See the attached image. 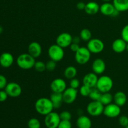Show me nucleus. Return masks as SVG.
Returning a JSON list of instances; mask_svg holds the SVG:
<instances>
[{
  "label": "nucleus",
  "instance_id": "obj_34",
  "mask_svg": "<svg viewBox=\"0 0 128 128\" xmlns=\"http://www.w3.org/2000/svg\"><path fill=\"white\" fill-rule=\"evenodd\" d=\"M121 38L128 43V24L122 28L121 31Z\"/></svg>",
  "mask_w": 128,
  "mask_h": 128
},
{
  "label": "nucleus",
  "instance_id": "obj_3",
  "mask_svg": "<svg viewBox=\"0 0 128 128\" xmlns=\"http://www.w3.org/2000/svg\"><path fill=\"white\" fill-rule=\"evenodd\" d=\"M114 86L113 80L108 76H102L98 78L96 88L101 92H109L111 91Z\"/></svg>",
  "mask_w": 128,
  "mask_h": 128
},
{
  "label": "nucleus",
  "instance_id": "obj_38",
  "mask_svg": "<svg viewBox=\"0 0 128 128\" xmlns=\"http://www.w3.org/2000/svg\"><path fill=\"white\" fill-rule=\"evenodd\" d=\"M58 128H72L71 121H63L61 120Z\"/></svg>",
  "mask_w": 128,
  "mask_h": 128
},
{
  "label": "nucleus",
  "instance_id": "obj_12",
  "mask_svg": "<svg viewBox=\"0 0 128 128\" xmlns=\"http://www.w3.org/2000/svg\"><path fill=\"white\" fill-rule=\"evenodd\" d=\"M56 44L62 48L70 47L72 42V36L68 32L61 33L56 38Z\"/></svg>",
  "mask_w": 128,
  "mask_h": 128
},
{
  "label": "nucleus",
  "instance_id": "obj_15",
  "mask_svg": "<svg viewBox=\"0 0 128 128\" xmlns=\"http://www.w3.org/2000/svg\"><path fill=\"white\" fill-rule=\"evenodd\" d=\"M98 78V75L94 72H90V73L86 74L84 76L82 79V84L91 88H96Z\"/></svg>",
  "mask_w": 128,
  "mask_h": 128
},
{
  "label": "nucleus",
  "instance_id": "obj_13",
  "mask_svg": "<svg viewBox=\"0 0 128 128\" xmlns=\"http://www.w3.org/2000/svg\"><path fill=\"white\" fill-rule=\"evenodd\" d=\"M50 87L52 92L62 93L67 88V84L63 79L56 78L52 81Z\"/></svg>",
  "mask_w": 128,
  "mask_h": 128
},
{
  "label": "nucleus",
  "instance_id": "obj_4",
  "mask_svg": "<svg viewBox=\"0 0 128 128\" xmlns=\"http://www.w3.org/2000/svg\"><path fill=\"white\" fill-rule=\"evenodd\" d=\"M48 54L50 58L56 62L62 61L64 57V48H61L57 44L51 45L49 48Z\"/></svg>",
  "mask_w": 128,
  "mask_h": 128
},
{
  "label": "nucleus",
  "instance_id": "obj_17",
  "mask_svg": "<svg viewBox=\"0 0 128 128\" xmlns=\"http://www.w3.org/2000/svg\"><path fill=\"white\" fill-rule=\"evenodd\" d=\"M14 57L10 52H4L0 56V65L4 68L11 67L14 63Z\"/></svg>",
  "mask_w": 128,
  "mask_h": 128
},
{
  "label": "nucleus",
  "instance_id": "obj_26",
  "mask_svg": "<svg viewBox=\"0 0 128 128\" xmlns=\"http://www.w3.org/2000/svg\"><path fill=\"white\" fill-rule=\"evenodd\" d=\"M112 101H113V96L110 92L102 93L100 100V102L104 106L112 103Z\"/></svg>",
  "mask_w": 128,
  "mask_h": 128
},
{
  "label": "nucleus",
  "instance_id": "obj_6",
  "mask_svg": "<svg viewBox=\"0 0 128 128\" xmlns=\"http://www.w3.org/2000/svg\"><path fill=\"white\" fill-rule=\"evenodd\" d=\"M91 52L87 47H80L78 51L75 52V60L80 65L86 64L90 61Z\"/></svg>",
  "mask_w": 128,
  "mask_h": 128
},
{
  "label": "nucleus",
  "instance_id": "obj_1",
  "mask_svg": "<svg viewBox=\"0 0 128 128\" xmlns=\"http://www.w3.org/2000/svg\"><path fill=\"white\" fill-rule=\"evenodd\" d=\"M36 111L41 116H46L52 112L54 106L50 98H41L36 101L34 104Z\"/></svg>",
  "mask_w": 128,
  "mask_h": 128
},
{
  "label": "nucleus",
  "instance_id": "obj_8",
  "mask_svg": "<svg viewBox=\"0 0 128 128\" xmlns=\"http://www.w3.org/2000/svg\"><path fill=\"white\" fill-rule=\"evenodd\" d=\"M104 42L100 39H91L88 42L87 48L91 54L101 53L104 51Z\"/></svg>",
  "mask_w": 128,
  "mask_h": 128
},
{
  "label": "nucleus",
  "instance_id": "obj_29",
  "mask_svg": "<svg viewBox=\"0 0 128 128\" xmlns=\"http://www.w3.org/2000/svg\"><path fill=\"white\" fill-rule=\"evenodd\" d=\"M28 128H41V122L37 118H31L28 122Z\"/></svg>",
  "mask_w": 128,
  "mask_h": 128
},
{
  "label": "nucleus",
  "instance_id": "obj_43",
  "mask_svg": "<svg viewBox=\"0 0 128 128\" xmlns=\"http://www.w3.org/2000/svg\"><path fill=\"white\" fill-rule=\"evenodd\" d=\"M2 32H3V28H2V26H0V34H2Z\"/></svg>",
  "mask_w": 128,
  "mask_h": 128
},
{
  "label": "nucleus",
  "instance_id": "obj_20",
  "mask_svg": "<svg viewBox=\"0 0 128 128\" xmlns=\"http://www.w3.org/2000/svg\"><path fill=\"white\" fill-rule=\"evenodd\" d=\"M113 101L116 104L120 107H122L124 106L127 102V96L122 91H118L113 96Z\"/></svg>",
  "mask_w": 128,
  "mask_h": 128
},
{
  "label": "nucleus",
  "instance_id": "obj_31",
  "mask_svg": "<svg viewBox=\"0 0 128 128\" xmlns=\"http://www.w3.org/2000/svg\"><path fill=\"white\" fill-rule=\"evenodd\" d=\"M92 88L86 85H82L80 89V94L83 97H89Z\"/></svg>",
  "mask_w": 128,
  "mask_h": 128
},
{
  "label": "nucleus",
  "instance_id": "obj_14",
  "mask_svg": "<svg viewBox=\"0 0 128 128\" xmlns=\"http://www.w3.org/2000/svg\"><path fill=\"white\" fill-rule=\"evenodd\" d=\"M106 63L102 59H96L92 64V72L97 75L102 74L106 71Z\"/></svg>",
  "mask_w": 128,
  "mask_h": 128
},
{
  "label": "nucleus",
  "instance_id": "obj_7",
  "mask_svg": "<svg viewBox=\"0 0 128 128\" xmlns=\"http://www.w3.org/2000/svg\"><path fill=\"white\" fill-rule=\"evenodd\" d=\"M61 120L58 113L56 112H51L45 116L44 124L47 128H58Z\"/></svg>",
  "mask_w": 128,
  "mask_h": 128
},
{
  "label": "nucleus",
  "instance_id": "obj_39",
  "mask_svg": "<svg viewBox=\"0 0 128 128\" xmlns=\"http://www.w3.org/2000/svg\"><path fill=\"white\" fill-rule=\"evenodd\" d=\"M8 95L7 92L6 91L4 90H0V102H4L7 100L8 98Z\"/></svg>",
  "mask_w": 128,
  "mask_h": 128
},
{
  "label": "nucleus",
  "instance_id": "obj_11",
  "mask_svg": "<svg viewBox=\"0 0 128 128\" xmlns=\"http://www.w3.org/2000/svg\"><path fill=\"white\" fill-rule=\"evenodd\" d=\"M8 95L11 98H18L22 94V88L19 84L14 82L8 83L4 89Z\"/></svg>",
  "mask_w": 128,
  "mask_h": 128
},
{
  "label": "nucleus",
  "instance_id": "obj_33",
  "mask_svg": "<svg viewBox=\"0 0 128 128\" xmlns=\"http://www.w3.org/2000/svg\"><path fill=\"white\" fill-rule=\"evenodd\" d=\"M46 70L49 71H54L55 69L56 68V66H57V64L56 62L52 61V60H50V61H48L46 63Z\"/></svg>",
  "mask_w": 128,
  "mask_h": 128
},
{
  "label": "nucleus",
  "instance_id": "obj_9",
  "mask_svg": "<svg viewBox=\"0 0 128 128\" xmlns=\"http://www.w3.org/2000/svg\"><path fill=\"white\" fill-rule=\"evenodd\" d=\"M121 107L115 103H111L104 106L103 114L109 118H116L121 114Z\"/></svg>",
  "mask_w": 128,
  "mask_h": 128
},
{
  "label": "nucleus",
  "instance_id": "obj_21",
  "mask_svg": "<svg viewBox=\"0 0 128 128\" xmlns=\"http://www.w3.org/2000/svg\"><path fill=\"white\" fill-rule=\"evenodd\" d=\"M115 8L113 4L108 2H104L100 6V12L102 15L106 16H112V14L115 11Z\"/></svg>",
  "mask_w": 128,
  "mask_h": 128
},
{
  "label": "nucleus",
  "instance_id": "obj_40",
  "mask_svg": "<svg viewBox=\"0 0 128 128\" xmlns=\"http://www.w3.org/2000/svg\"><path fill=\"white\" fill-rule=\"evenodd\" d=\"M70 50L72 51L73 52H76L79 50V49L80 48V46L79 44L74 43L72 42L71 45H70Z\"/></svg>",
  "mask_w": 128,
  "mask_h": 128
},
{
  "label": "nucleus",
  "instance_id": "obj_24",
  "mask_svg": "<svg viewBox=\"0 0 128 128\" xmlns=\"http://www.w3.org/2000/svg\"><path fill=\"white\" fill-rule=\"evenodd\" d=\"M112 4L115 9L120 12L128 11V0H113Z\"/></svg>",
  "mask_w": 128,
  "mask_h": 128
},
{
  "label": "nucleus",
  "instance_id": "obj_35",
  "mask_svg": "<svg viewBox=\"0 0 128 128\" xmlns=\"http://www.w3.org/2000/svg\"><path fill=\"white\" fill-rule=\"evenodd\" d=\"M119 123L122 127L126 128L128 126V117L126 116H121L119 118Z\"/></svg>",
  "mask_w": 128,
  "mask_h": 128
},
{
  "label": "nucleus",
  "instance_id": "obj_44",
  "mask_svg": "<svg viewBox=\"0 0 128 128\" xmlns=\"http://www.w3.org/2000/svg\"><path fill=\"white\" fill-rule=\"evenodd\" d=\"M102 1H103L104 2H110L111 0H102Z\"/></svg>",
  "mask_w": 128,
  "mask_h": 128
},
{
  "label": "nucleus",
  "instance_id": "obj_5",
  "mask_svg": "<svg viewBox=\"0 0 128 128\" xmlns=\"http://www.w3.org/2000/svg\"><path fill=\"white\" fill-rule=\"evenodd\" d=\"M104 106L100 101H92L87 106V112L92 117L101 116L104 112Z\"/></svg>",
  "mask_w": 128,
  "mask_h": 128
},
{
  "label": "nucleus",
  "instance_id": "obj_36",
  "mask_svg": "<svg viewBox=\"0 0 128 128\" xmlns=\"http://www.w3.org/2000/svg\"><path fill=\"white\" fill-rule=\"evenodd\" d=\"M80 80H78L77 78H73L72 80H70V87L72 88L73 89H78L80 88Z\"/></svg>",
  "mask_w": 128,
  "mask_h": 128
},
{
  "label": "nucleus",
  "instance_id": "obj_32",
  "mask_svg": "<svg viewBox=\"0 0 128 128\" xmlns=\"http://www.w3.org/2000/svg\"><path fill=\"white\" fill-rule=\"evenodd\" d=\"M60 116L61 120H63V121H71V118H72V115H71V112L67 111L61 112L60 114Z\"/></svg>",
  "mask_w": 128,
  "mask_h": 128
},
{
  "label": "nucleus",
  "instance_id": "obj_37",
  "mask_svg": "<svg viewBox=\"0 0 128 128\" xmlns=\"http://www.w3.org/2000/svg\"><path fill=\"white\" fill-rule=\"evenodd\" d=\"M8 84L6 78L3 75H0V90H3L6 88Z\"/></svg>",
  "mask_w": 128,
  "mask_h": 128
},
{
  "label": "nucleus",
  "instance_id": "obj_23",
  "mask_svg": "<svg viewBox=\"0 0 128 128\" xmlns=\"http://www.w3.org/2000/svg\"><path fill=\"white\" fill-rule=\"evenodd\" d=\"M84 11L88 14L95 15L100 11V6L96 2L91 1L86 4Z\"/></svg>",
  "mask_w": 128,
  "mask_h": 128
},
{
  "label": "nucleus",
  "instance_id": "obj_2",
  "mask_svg": "<svg viewBox=\"0 0 128 128\" xmlns=\"http://www.w3.org/2000/svg\"><path fill=\"white\" fill-rule=\"evenodd\" d=\"M17 64L19 68L24 70H29L33 68L34 66L36 60L34 58L28 53H23L18 57Z\"/></svg>",
  "mask_w": 128,
  "mask_h": 128
},
{
  "label": "nucleus",
  "instance_id": "obj_18",
  "mask_svg": "<svg viewBox=\"0 0 128 128\" xmlns=\"http://www.w3.org/2000/svg\"><path fill=\"white\" fill-rule=\"evenodd\" d=\"M127 42L122 38L116 39L112 44V50L116 53H122L126 50Z\"/></svg>",
  "mask_w": 128,
  "mask_h": 128
},
{
  "label": "nucleus",
  "instance_id": "obj_22",
  "mask_svg": "<svg viewBox=\"0 0 128 128\" xmlns=\"http://www.w3.org/2000/svg\"><path fill=\"white\" fill-rule=\"evenodd\" d=\"M50 100L53 104L54 109L58 110L62 106L63 101V97H62V93H56L52 92V94L50 96Z\"/></svg>",
  "mask_w": 128,
  "mask_h": 128
},
{
  "label": "nucleus",
  "instance_id": "obj_10",
  "mask_svg": "<svg viewBox=\"0 0 128 128\" xmlns=\"http://www.w3.org/2000/svg\"><path fill=\"white\" fill-rule=\"evenodd\" d=\"M78 94V90L72 88H67L66 90L62 92L63 101L67 104H71L76 100Z\"/></svg>",
  "mask_w": 128,
  "mask_h": 128
},
{
  "label": "nucleus",
  "instance_id": "obj_42",
  "mask_svg": "<svg viewBox=\"0 0 128 128\" xmlns=\"http://www.w3.org/2000/svg\"><path fill=\"white\" fill-rule=\"evenodd\" d=\"M81 40V39L80 36H74V37H72V42H74V43L80 44Z\"/></svg>",
  "mask_w": 128,
  "mask_h": 128
},
{
  "label": "nucleus",
  "instance_id": "obj_27",
  "mask_svg": "<svg viewBox=\"0 0 128 128\" xmlns=\"http://www.w3.org/2000/svg\"><path fill=\"white\" fill-rule=\"evenodd\" d=\"M80 37L81 38V40H82V41L88 42L90 40L92 39V33H91V31H90V30H88V29H82L80 32Z\"/></svg>",
  "mask_w": 128,
  "mask_h": 128
},
{
  "label": "nucleus",
  "instance_id": "obj_41",
  "mask_svg": "<svg viewBox=\"0 0 128 128\" xmlns=\"http://www.w3.org/2000/svg\"><path fill=\"white\" fill-rule=\"evenodd\" d=\"M86 4H85L84 2H79L76 5V7H77L78 10H80V11H82V10H84Z\"/></svg>",
  "mask_w": 128,
  "mask_h": 128
},
{
  "label": "nucleus",
  "instance_id": "obj_30",
  "mask_svg": "<svg viewBox=\"0 0 128 128\" xmlns=\"http://www.w3.org/2000/svg\"><path fill=\"white\" fill-rule=\"evenodd\" d=\"M34 68L35 69V70L36 71H38L39 72H44V71L46 70V63H44V62L41 61H36L34 66Z\"/></svg>",
  "mask_w": 128,
  "mask_h": 128
},
{
  "label": "nucleus",
  "instance_id": "obj_25",
  "mask_svg": "<svg viewBox=\"0 0 128 128\" xmlns=\"http://www.w3.org/2000/svg\"><path fill=\"white\" fill-rule=\"evenodd\" d=\"M78 70L76 67L73 66H70L65 69L64 71V76L68 80H72L75 78L77 76Z\"/></svg>",
  "mask_w": 128,
  "mask_h": 128
},
{
  "label": "nucleus",
  "instance_id": "obj_19",
  "mask_svg": "<svg viewBox=\"0 0 128 128\" xmlns=\"http://www.w3.org/2000/svg\"><path fill=\"white\" fill-rule=\"evenodd\" d=\"M76 126L78 128H91L92 121L88 116L82 115L78 118Z\"/></svg>",
  "mask_w": 128,
  "mask_h": 128
},
{
  "label": "nucleus",
  "instance_id": "obj_16",
  "mask_svg": "<svg viewBox=\"0 0 128 128\" xmlns=\"http://www.w3.org/2000/svg\"><path fill=\"white\" fill-rule=\"evenodd\" d=\"M28 53L35 59L40 57L42 54V47L39 42L34 41L29 44L28 48Z\"/></svg>",
  "mask_w": 128,
  "mask_h": 128
},
{
  "label": "nucleus",
  "instance_id": "obj_45",
  "mask_svg": "<svg viewBox=\"0 0 128 128\" xmlns=\"http://www.w3.org/2000/svg\"><path fill=\"white\" fill-rule=\"evenodd\" d=\"M126 51H128V43H127V45H126Z\"/></svg>",
  "mask_w": 128,
  "mask_h": 128
},
{
  "label": "nucleus",
  "instance_id": "obj_28",
  "mask_svg": "<svg viewBox=\"0 0 128 128\" xmlns=\"http://www.w3.org/2000/svg\"><path fill=\"white\" fill-rule=\"evenodd\" d=\"M101 94L102 93L96 88H94L91 90L89 97L92 101H100Z\"/></svg>",
  "mask_w": 128,
  "mask_h": 128
},
{
  "label": "nucleus",
  "instance_id": "obj_46",
  "mask_svg": "<svg viewBox=\"0 0 128 128\" xmlns=\"http://www.w3.org/2000/svg\"><path fill=\"white\" fill-rule=\"evenodd\" d=\"M128 128V126H127V127H126V128Z\"/></svg>",
  "mask_w": 128,
  "mask_h": 128
}]
</instances>
